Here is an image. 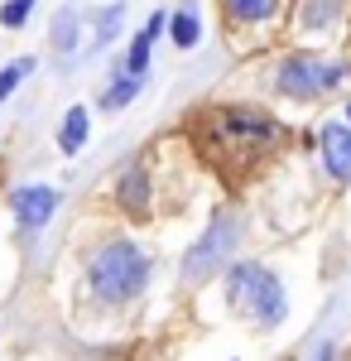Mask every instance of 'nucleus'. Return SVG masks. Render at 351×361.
I'll return each mask as SVG.
<instances>
[{"instance_id":"f257e3e1","label":"nucleus","mask_w":351,"mask_h":361,"mask_svg":"<svg viewBox=\"0 0 351 361\" xmlns=\"http://www.w3.org/2000/svg\"><path fill=\"white\" fill-rule=\"evenodd\" d=\"M192 140L216 169H255L284 145V126L260 106H212L192 121Z\"/></svg>"},{"instance_id":"f03ea898","label":"nucleus","mask_w":351,"mask_h":361,"mask_svg":"<svg viewBox=\"0 0 351 361\" xmlns=\"http://www.w3.org/2000/svg\"><path fill=\"white\" fill-rule=\"evenodd\" d=\"M149 275H154V260L149 250L135 246L130 236H111V241H97L82 260V279H87V294L106 308H125L135 304L140 294L149 289Z\"/></svg>"},{"instance_id":"7ed1b4c3","label":"nucleus","mask_w":351,"mask_h":361,"mask_svg":"<svg viewBox=\"0 0 351 361\" xmlns=\"http://www.w3.org/2000/svg\"><path fill=\"white\" fill-rule=\"evenodd\" d=\"M226 304L250 328H279L289 318V294L270 265L260 260H231L226 265Z\"/></svg>"},{"instance_id":"20e7f679","label":"nucleus","mask_w":351,"mask_h":361,"mask_svg":"<svg viewBox=\"0 0 351 361\" xmlns=\"http://www.w3.org/2000/svg\"><path fill=\"white\" fill-rule=\"evenodd\" d=\"M347 73L351 68L337 63V58L294 49V54H284L274 63V92L289 97V102H318V97H327V92H337L347 82Z\"/></svg>"},{"instance_id":"39448f33","label":"nucleus","mask_w":351,"mask_h":361,"mask_svg":"<svg viewBox=\"0 0 351 361\" xmlns=\"http://www.w3.org/2000/svg\"><path fill=\"white\" fill-rule=\"evenodd\" d=\"M241 231H245L241 212H231V207H226V212H216L212 222H207V231L183 250V265H178L183 284L197 289V284H207L216 270H226V265H231V255H236V246H241Z\"/></svg>"},{"instance_id":"423d86ee","label":"nucleus","mask_w":351,"mask_h":361,"mask_svg":"<svg viewBox=\"0 0 351 361\" xmlns=\"http://www.w3.org/2000/svg\"><path fill=\"white\" fill-rule=\"evenodd\" d=\"M116 207L130 217V222H144L154 212V178H149V164L144 159H125V169L116 173Z\"/></svg>"},{"instance_id":"0eeeda50","label":"nucleus","mask_w":351,"mask_h":361,"mask_svg":"<svg viewBox=\"0 0 351 361\" xmlns=\"http://www.w3.org/2000/svg\"><path fill=\"white\" fill-rule=\"evenodd\" d=\"M58 202H63V193H58L54 183H29V188L10 193V212H15V222L25 226V231H44V226L54 222Z\"/></svg>"},{"instance_id":"6e6552de","label":"nucleus","mask_w":351,"mask_h":361,"mask_svg":"<svg viewBox=\"0 0 351 361\" xmlns=\"http://www.w3.org/2000/svg\"><path fill=\"white\" fill-rule=\"evenodd\" d=\"M318 149H323V169L337 183H351V126L347 121H327L318 130Z\"/></svg>"},{"instance_id":"1a4fd4ad","label":"nucleus","mask_w":351,"mask_h":361,"mask_svg":"<svg viewBox=\"0 0 351 361\" xmlns=\"http://www.w3.org/2000/svg\"><path fill=\"white\" fill-rule=\"evenodd\" d=\"M216 5H221V15H226V25H231V29L274 25V20L289 10V0H216Z\"/></svg>"},{"instance_id":"9d476101","label":"nucleus","mask_w":351,"mask_h":361,"mask_svg":"<svg viewBox=\"0 0 351 361\" xmlns=\"http://www.w3.org/2000/svg\"><path fill=\"white\" fill-rule=\"evenodd\" d=\"M298 29L303 34H327V29L342 20V0H298Z\"/></svg>"},{"instance_id":"9b49d317","label":"nucleus","mask_w":351,"mask_h":361,"mask_svg":"<svg viewBox=\"0 0 351 361\" xmlns=\"http://www.w3.org/2000/svg\"><path fill=\"white\" fill-rule=\"evenodd\" d=\"M87 135H92V111H87V106H68L63 126H58V149L73 159V154H82Z\"/></svg>"},{"instance_id":"f8f14e48","label":"nucleus","mask_w":351,"mask_h":361,"mask_svg":"<svg viewBox=\"0 0 351 361\" xmlns=\"http://www.w3.org/2000/svg\"><path fill=\"white\" fill-rule=\"evenodd\" d=\"M140 92H144V78H130V73H125V68H121V73H116V78H111L106 87H101V97H97V106H101V111H121V106H130V102H135Z\"/></svg>"},{"instance_id":"ddd939ff","label":"nucleus","mask_w":351,"mask_h":361,"mask_svg":"<svg viewBox=\"0 0 351 361\" xmlns=\"http://www.w3.org/2000/svg\"><path fill=\"white\" fill-rule=\"evenodd\" d=\"M78 39H82V15L63 5L49 25V44H54V54H78Z\"/></svg>"},{"instance_id":"4468645a","label":"nucleus","mask_w":351,"mask_h":361,"mask_svg":"<svg viewBox=\"0 0 351 361\" xmlns=\"http://www.w3.org/2000/svg\"><path fill=\"white\" fill-rule=\"evenodd\" d=\"M168 39H173V49H197V39H202V20H197V10L183 5V10H168Z\"/></svg>"},{"instance_id":"2eb2a0df","label":"nucleus","mask_w":351,"mask_h":361,"mask_svg":"<svg viewBox=\"0 0 351 361\" xmlns=\"http://www.w3.org/2000/svg\"><path fill=\"white\" fill-rule=\"evenodd\" d=\"M121 25H125V0H111L106 10H97L92 15V49H106L111 39L121 34Z\"/></svg>"},{"instance_id":"dca6fc26","label":"nucleus","mask_w":351,"mask_h":361,"mask_svg":"<svg viewBox=\"0 0 351 361\" xmlns=\"http://www.w3.org/2000/svg\"><path fill=\"white\" fill-rule=\"evenodd\" d=\"M149 54H154V39L140 29L135 39H130V54H125V63H121V68H125L130 78H144V73H149Z\"/></svg>"},{"instance_id":"f3484780","label":"nucleus","mask_w":351,"mask_h":361,"mask_svg":"<svg viewBox=\"0 0 351 361\" xmlns=\"http://www.w3.org/2000/svg\"><path fill=\"white\" fill-rule=\"evenodd\" d=\"M29 73H34V58H15V63H5V68H0V102H10V92L25 82Z\"/></svg>"},{"instance_id":"a211bd4d","label":"nucleus","mask_w":351,"mask_h":361,"mask_svg":"<svg viewBox=\"0 0 351 361\" xmlns=\"http://www.w3.org/2000/svg\"><path fill=\"white\" fill-rule=\"evenodd\" d=\"M29 15H34V0H5L0 5V25L5 29H25Z\"/></svg>"},{"instance_id":"6ab92c4d","label":"nucleus","mask_w":351,"mask_h":361,"mask_svg":"<svg viewBox=\"0 0 351 361\" xmlns=\"http://www.w3.org/2000/svg\"><path fill=\"white\" fill-rule=\"evenodd\" d=\"M313 361H337V347H332V342H318V352H313Z\"/></svg>"},{"instance_id":"aec40b11","label":"nucleus","mask_w":351,"mask_h":361,"mask_svg":"<svg viewBox=\"0 0 351 361\" xmlns=\"http://www.w3.org/2000/svg\"><path fill=\"white\" fill-rule=\"evenodd\" d=\"M347 126H351V102H347Z\"/></svg>"}]
</instances>
